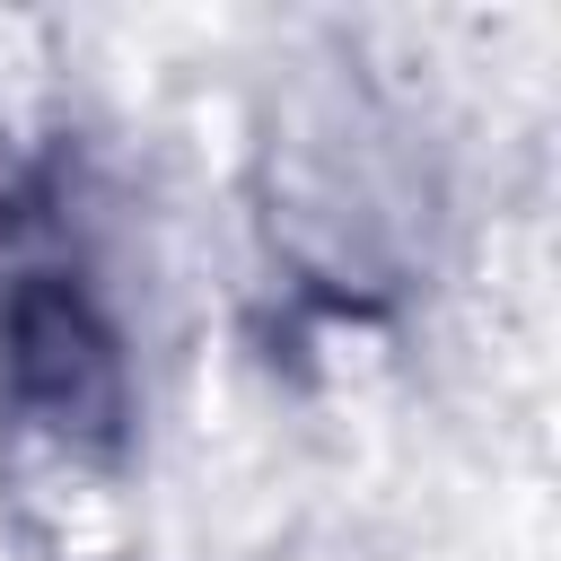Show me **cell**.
Listing matches in <instances>:
<instances>
[{
  "mask_svg": "<svg viewBox=\"0 0 561 561\" xmlns=\"http://www.w3.org/2000/svg\"><path fill=\"white\" fill-rule=\"evenodd\" d=\"M9 359H18V386L44 394V412H53L61 430L114 412L105 333L88 324V307H79L70 289H18V307H9Z\"/></svg>",
  "mask_w": 561,
  "mask_h": 561,
  "instance_id": "cell-1",
  "label": "cell"
}]
</instances>
